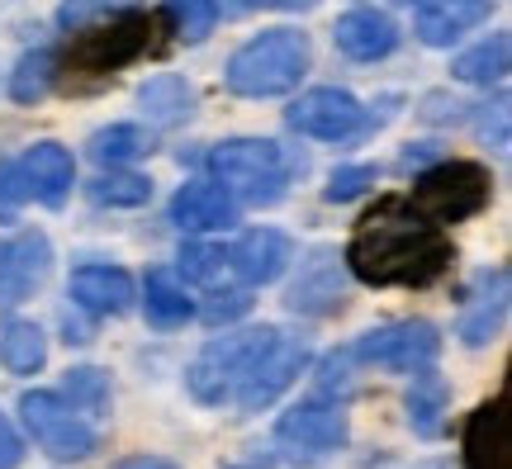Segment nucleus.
<instances>
[{"label": "nucleus", "instance_id": "nucleus-1", "mask_svg": "<svg viewBox=\"0 0 512 469\" xmlns=\"http://www.w3.org/2000/svg\"><path fill=\"white\" fill-rule=\"evenodd\" d=\"M451 256H456V247H451V237L441 233L437 223H427L422 214H413L408 199L389 195L356 223L342 261H347V271L356 275L361 285L422 289L446 275Z\"/></svg>", "mask_w": 512, "mask_h": 469}, {"label": "nucleus", "instance_id": "nucleus-2", "mask_svg": "<svg viewBox=\"0 0 512 469\" xmlns=\"http://www.w3.org/2000/svg\"><path fill=\"white\" fill-rule=\"evenodd\" d=\"M313 62L309 34L299 29H266V34L247 38L238 53L228 57V91L247 95V100H271V95H290Z\"/></svg>", "mask_w": 512, "mask_h": 469}, {"label": "nucleus", "instance_id": "nucleus-3", "mask_svg": "<svg viewBox=\"0 0 512 469\" xmlns=\"http://www.w3.org/2000/svg\"><path fill=\"white\" fill-rule=\"evenodd\" d=\"M209 171L219 176V185L242 204H280L290 190L294 162L285 157V147L271 138H228L209 152Z\"/></svg>", "mask_w": 512, "mask_h": 469}, {"label": "nucleus", "instance_id": "nucleus-4", "mask_svg": "<svg viewBox=\"0 0 512 469\" xmlns=\"http://www.w3.org/2000/svg\"><path fill=\"white\" fill-rule=\"evenodd\" d=\"M489 190H494V176L489 166L465 162V157H451V162L427 166L418 181H413V199L408 209L422 214L427 223H465L475 218L484 204H489Z\"/></svg>", "mask_w": 512, "mask_h": 469}, {"label": "nucleus", "instance_id": "nucleus-5", "mask_svg": "<svg viewBox=\"0 0 512 469\" xmlns=\"http://www.w3.org/2000/svg\"><path fill=\"white\" fill-rule=\"evenodd\" d=\"M72 34L76 38L67 48V67L81 76H114L152 48V15L124 5L110 19H100L95 29H72Z\"/></svg>", "mask_w": 512, "mask_h": 469}, {"label": "nucleus", "instance_id": "nucleus-6", "mask_svg": "<svg viewBox=\"0 0 512 469\" xmlns=\"http://www.w3.org/2000/svg\"><path fill=\"white\" fill-rule=\"evenodd\" d=\"M271 332H275V327H247V332L214 337V342H209L200 356L190 361V370H185V389H190V398H195V403H204V408H219V403H228V398H233V389H238V379L247 375L252 356L266 346V337H271Z\"/></svg>", "mask_w": 512, "mask_h": 469}, {"label": "nucleus", "instance_id": "nucleus-7", "mask_svg": "<svg viewBox=\"0 0 512 469\" xmlns=\"http://www.w3.org/2000/svg\"><path fill=\"white\" fill-rule=\"evenodd\" d=\"M19 417H24V427L34 436V446L43 455H53V460H86L100 446L95 427L62 394L29 389V394L19 398Z\"/></svg>", "mask_w": 512, "mask_h": 469}, {"label": "nucleus", "instance_id": "nucleus-8", "mask_svg": "<svg viewBox=\"0 0 512 469\" xmlns=\"http://www.w3.org/2000/svg\"><path fill=\"white\" fill-rule=\"evenodd\" d=\"M351 356H356L361 365H375V370L413 375V370L437 365V356H441V332H437V323H427V318L384 323V327H370L366 337H356Z\"/></svg>", "mask_w": 512, "mask_h": 469}, {"label": "nucleus", "instance_id": "nucleus-9", "mask_svg": "<svg viewBox=\"0 0 512 469\" xmlns=\"http://www.w3.org/2000/svg\"><path fill=\"white\" fill-rule=\"evenodd\" d=\"M347 436H351V422L342 398H323V394L294 403L290 413L275 422V446L285 455H294V460H323V455L342 451Z\"/></svg>", "mask_w": 512, "mask_h": 469}, {"label": "nucleus", "instance_id": "nucleus-10", "mask_svg": "<svg viewBox=\"0 0 512 469\" xmlns=\"http://www.w3.org/2000/svg\"><path fill=\"white\" fill-rule=\"evenodd\" d=\"M304 365H309V342H304V337L271 332V337H266V346L252 356L247 375L238 379L233 403H238L242 413H261V408H271L275 398H280L294 379L304 375Z\"/></svg>", "mask_w": 512, "mask_h": 469}, {"label": "nucleus", "instance_id": "nucleus-11", "mask_svg": "<svg viewBox=\"0 0 512 469\" xmlns=\"http://www.w3.org/2000/svg\"><path fill=\"white\" fill-rule=\"evenodd\" d=\"M53 271V242L38 228L0 237V308L24 304L34 289H43Z\"/></svg>", "mask_w": 512, "mask_h": 469}, {"label": "nucleus", "instance_id": "nucleus-12", "mask_svg": "<svg viewBox=\"0 0 512 469\" xmlns=\"http://www.w3.org/2000/svg\"><path fill=\"white\" fill-rule=\"evenodd\" d=\"M290 128L294 133H304V138H318V143H342L351 133H361L366 128V109L361 100L347 91H337V86H318V91L299 95L290 105Z\"/></svg>", "mask_w": 512, "mask_h": 469}, {"label": "nucleus", "instance_id": "nucleus-13", "mask_svg": "<svg viewBox=\"0 0 512 469\" xmlns=\"http://www.w3.org/2000/svg\"><path fill=\"white\" fill-rule=\"evenodd\" d=\"M290 313H304V318H332L347 308V285H342V256L332 247H318L309 252V261H299V280L285 294Z\"/></svg>", "mask_w": 512, "mask_h": 469}, {"label": "nucleus", "instance_id": "nucleus-14", "mask_svg": "<svg viewBox=\"0 0 512 469\" xmlns=\"http://www.w3.org/2000/svg\"><path fill=\"white\" fill-rule=\"evenodd\" d=\"M508 299H512V271L508 266H494V271H479L475 289L465 294V308H460L456 337L465 346H489L508 323Z\"/></svg>", "mask_w": 512, "mask_h": 469}, {"label": "nucleus", "instance_id": "nucleus-15", "mask_svg": "<svg viewBox=\"0 0 512 469\" xmlns=\"http://www.w3.org/2000/svg\"><path fill=\"white\" fill-rule=\"evenodd\" d=\"M460 455H465V469H512V432L503 398H489L465 417Z\"/></svg>", "mask_w": 512, "mask_h": 469}, {"label": "nucleus", "instance_id": "nucleus-16", "mask_svg": "<svg viewBox=\"0 0 512 469\" xmlns=\"http://www.w3.org/2000/svg\"><path fill=\"white\" fill-rule=\"evenodd\" d=\"M332 43H337V53L351 57V62H380L399 48V24L384 15V10H347V15L332 24Z\"/></svg>", "mask_w": 512, "mask_h": 469}, {"label": "nucleus", "instance_id": "nucleus-17", "mask_svg": "<svg viewBox=\"0 0 512 469\" xmlns=\"http://www.w3.org/2000/svg\"><path fill=\"white\" fill-rule=\"evenodd\" d=\"M171 223L181 233H214L238 223V199L228 195L219 181H185L171 199Z\"/></svg>", "mask_w": 512, "mask_h": 469}, {"label": "nucleus", "instance_id": "nucleus-18", "mask_svg": "<svg viewBox=\"0 0 512 469\" xmlns=\"http://www.w3.org/2000/svg\"><path fill=\"white\" fill-rule=\"evenodd\" d=\"M294 261V242L280 228H252L238 237V247L228 252V266L247 280V285H271L285 275V266Z\"/></svg>", "mask_w": 512, "mask_h": 469}, {"label": "nucleus", "instance_id": "nucleus-19", "mask_svg": "<svg viewBox=\"0 0 512 469\" xmlns=\"http://www.w3.org/2000/svg\"><path fill=\"white\" fill-rule=\"evenodd\" d=\"M19 171H24V181H29V195L43 199L48 209L67 204V195H72V185H76V162L62 143H34L24 152Z\"/></svg>", "mask_w": 512, "mask_h": 469}, {"label": "nucleus", "instance_id": "nucleus-20", "mask_svg": "<svg viewBox=\"0 0 512 469\" xmlns=\"http://www.w3.org/2000/svg\"><path fill=\"white\" fill-rule=\"evenodd\" d=\"M133 299H138V289L119 266H81V271H72V304H81L86 313L119 318V313L133 308Z\"/></svg>", "mask_w": 512, "mask_h": 469}, {"label": "nucleus", "instance_id": "nucleus-21", "mask_svg": "<svg viewBox=\"0 0 512 469\" xmlns=\"http://www.w3.org/2000/svg\"><path fill=\"white\" fill-rule=\"evenodd\" d=\"M494 10V0H422V15L413 34L427 43V48H446L456 43L460 34H470L475 24H484Z\"/></svg>", "mask_w": 512, "mask_h": 469}, {"label": "nucleus", "instance_id": "nucleus-22", "mask_svg": "<svg viewBox=\"0 0 512 469\" xmlns=\"http://www.w3.org/2000/svg\"><path fill=\"white\" fill-rule=\"evenodd\" d=\"M138 105H143L147 124H157V128H176V124H185V119L195 114V105H200V95H195V86H190L185 76L162 72V76H152V81H147L143 91H138Z\"/></svg>", "mask_w": 512, "mask_h": 469}, {"label": "nucleus", "instance_id": "nucleus-23", "mask_svg": "<svg viewBox=\"0 0 512 469\" xmlns=\"http://www.w3.org/2000/svg\"><path fill=\"white\" fill-rule=\"evenodd\" d=\"M446 403H451V389H446V379L427 365V370H413V389H408V422H413V432L418 436H441L446 427Z\"/></svg>", "mask_w": 512, "mask_h": 469}, {"label": "nucleus", "instance_id": "nucleus-24", "mask_svg": "<svg viewBox=\"0 0 512 469\" xmlns=\"http://www.w3.org/2000/svg\"><path fill=\"white\" fill-rule=\"evenodd\" d=\"M143 308H147V323L171 332V327H185L195 318V304L185 285H176L171 271H147V285H143Z\"/></svg>", "mask_w": 512, "mask_h": 469}, {"label": "nucleus", "instance_id": "nucleus-25", "mask_svg": "<svg viewBox=\"0 0 512 469\" xmlns=\"http://www.w3.org/2000/svg\"><path fill=\"white\" fill-rule=\"evenodd\" d=\"M508 53H512L508 34H489L484 43L465 48V53L451 62V76L465 81V86H498V81L508 76Z\"/></svg>", "mask_w": 512, "mask_h": 469}, {"label": "nucleus", "instance_id": "nucleus-26", "mask_svg": "<svg viewBox=\"0 0 512 469\" xmlns=\"http://www.w3.org/2000/svg\"><path fill=\"white\" fill-rule=\"evenodd\" d=\"M0 361H5L10 375H38L43 361H48L43 332L34 323H24V318H5L0 323Z\"/></svg>", "mask_w": 512, "mask_h": 469}, {"label": "nucleus", "instance_id": "nucleus-27", "mask_svg": "<svg viewBox=\"0 0 512 469\" xmlns=\"http://www.w3.org/2000/svg\"><path fill=\"white\" fill-rule=\"evenodd\" d=\"M67 403H72L81 417H105L110 413V375L95 370V365H76L67 370Z\"/></svg>", "mask_w": 512, "mask_h": 469}, {"label": "nucleus", "instance_id": "nucleus-28", "mask_svg": "<svg viewBox=\"0 0 512 469\" xmlns=\"http://www.w3.org/2000/svg\"><path fill=\"white\" fill-rule=\"evenodd\" d=\"M91 199L95 204H110V209H138L152 199V181L138 176V171H105V176H95L91 181Z\"/></svg>", "mask_w": 512, "mask_h": 469}, {"label": "nucleus", "instance_id": "nucleus-29", "mask_svg": "<svg viewBox=\"0 0 512 469\" xmlns=\"http://www.w3.org/2000/svg\"><path fill=\"white\" fill-rule=\"evenodd\" d=\"M147 152V133L133 124H114V128H100L91 138V157L100 166H124L133 157H143Z\"/></svg>", "mask_w": 512, "mask_h": 469}, {"label": "nucleus", "instance_id": "nucleus-30", "mask_svg": "<svg viewBox=\"0 0 512 469\" xmlns=\"http://www.w3.org/2000/svg\"><path fill=\"white\" fill-rule=\"evenodd\" d=\"M166 19H171L176 38L204 43L214 34V24H219V0H166Z\"/></svg>", "mask_w": 512, "mask_h": 469}, {"label": "nucleus", "instance_id": "nucleus-31", "mask_svg": "<svg viewBox=\"0 0 512 469\" xmlns=\"http://www.w3.org/2000/svg\"><path fill=\"white\" fill-rule=\"evenodd\" d=\"M53 67H57V57L53 53H29V57H19V67L15 76H10V95H15L19 105H38L43 95H48V86H53Z\"/></svg>", "mask_w": 512, "mask_h": 469}, {"label": "nucleus", "instance_id": "nucleus-32", "mask_svg": "<svg viewBox=\"0 0 512 469\" xmlns=\"http://www.w3.org/2000/svg\"><path fill=\"white\" fill-rule=\"evenodd\" d=\"M228 252L223 247H209V242H185L181 247V275L195 280V285H219V275H228Z\"/></svg>", "mask_w": 512, "mask_h": 469}, {"label": "nucleus", "instance_id": "nucleus-33", "mask_svg": "<svg viewBox=\"0 0 512 469\" xmlns=\"http://www.w3.org/2000/svg\"><path fill=\"white\" fill-rule=\"evenodd\" d=\"M370 185H375V166H337L332 181L323 185V199L328 204H351L356 195H366Z\"/></svg>", "mask_w": 512, "mask_h": 469}, {"label": "nucleus", "instance_id": "nucleus-34", "mask_svg": "<svg viewBox=\"0 0 512 469\" xmlns=\"http://www.w3.org/2000/svg\"><path fill=\"white\" fill-rule=\"evenodd\" d=\"M24 199H29V181H24L19 162H5V157H0V223H10V218L24 209Z\"/></svg>", "mask_w": 512, "mask_h": 469}, {"label": "nucleus", "instance_id": "nucleus-35", "mask_svg": "<svg viewBox=\"0 0 512 469\" xmlns=\"http://www.w3.org/2000/svg\"><path fill=\"white\" fill-rule=\"evenodd\" d=\"M200 313H204V323H214V327L233 323V318H242V313H252V294H247V289H214Z\"/></svg>", "mask_w": 512, "mask_h": 469}, {"label": "nucleus", "instance_id": "nucleus-36", "mask_svg": "<svg viewBox=\"0 0 512 469\" xmlns=\"http://www.w3.org/2000/svg\"><path fill=\"white\" fill-rule=\"evenodd\" d=\"M114 5H128V0H62V10H57V24L62 29H81L91 15L100 10H114Z\"/></svg>", "mask_w": 512, "mask_h": 469}, {"label": "nucleus", "instance_id": "nucleus-37", "mask_svg": "<svg viewBox=\"0 0 512 469\" xmlns=\"http://www.w3.org/2000/svg\"><path fill=\"white\" fill-rule=\"evenodd\" d=\"M19 465H24V441L10 427V417L0 413V469H19Z\"/></svg>", "mask_w": 512, "mask_h": 469}, {"label": "nucleus", "instance_id": "nucleus-38", "mask_svg": "<svg viewBox=\"0 0 512 469\" xmlns=\"http://www.w3.org/2000/svg\"><path fill=\"white\" fill-rule=\"evenodd\" d=\"M114 469H181L176 460H162V455H128V460H119Z\"/></svg>", "mask_w": 512, "mask_h": 469}, {"label": "nucleus", "instance_id": "nucleus-39", "mask_svg": "<svg viewBox=\"0 0 512 469\" xmlns=\"http://www.w3.org/2000/svg\"><path fill=\"white\" fill-rule=\"evenodd\" d=\"M271 5H290V10H299V5H313V0H271Z\"/></svg>", "mask_w": 512, "mask_h": 469}, {"label": "nucleus", "instance_id": "nucleus-40", "mask_svg": "<svg viewBox=\"0 0 512 469\" xmlns=\"http://www.w3.org/2000/svg\"><path fill=\"white\" fill-rule=\"evenodd\" d=\"M399 5H422V0H399Z\"/></svg>", "mask_w": 512, "mask_h": 469}]
</instances>
